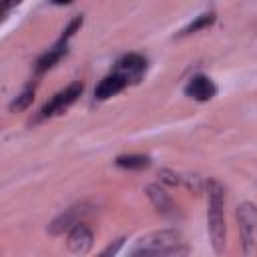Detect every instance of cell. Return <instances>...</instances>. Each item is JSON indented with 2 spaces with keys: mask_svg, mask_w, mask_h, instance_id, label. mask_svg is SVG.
<instances>
[{
  "mask_svg": "<svg viewBox=\"0 0 257 257\" xmlns=\"http://www.w3.org/2000/svg\"><path fill=\"white\" fill-rule=\"evenodd\" d=\"M209 231L217 251H221L225 243V223H223V193L221 187L217 185H213V191L209 193Z\"/></svg>",
  "mask_w": 257,
  "mask_h": 257,
  "instance_id": "obj_1",
  "label": "cell"
},
{
  "mask_svg": "<svg viewBox=\"0 0 257 257\" xmlns=\"http://www.w3.org/2000/svg\"><path fill=\"white\" fill-rule=\"evenodd\" d=\"M80 92H82V84H70L66 90H62V92H58L50 102H46V106L42 108V114L44 116H52V114H58V112H62L68 104H72L78 96H80Z\"/></svg>",
  "mask_w": 257,
  "mask_h": 257,
  "instance_id": "obj_2",
  "label": "cell"
},
{
  "mask_svg": "<svg viewBox=\"0 0 257 257\" xmlns=\"http://www.w3.org/2000/svg\"><path fill=\"white\" fill-rule=\"evenodd\" d=\"M185 92L189 96H193L195 100H209L215 94V84L207 76H195V78L189 80Z\"/></svg>",
  "mask_w": 257,
  "mask_h": 257,
  "instance_id": "obj_3",
  "label": "cell"
},
{
  "mask_svg": "<svg viewBox=\"0 0 257 257\" xmlns=\"http://www.w3.org/2000/svg\"><path fill=\"white\" fill-rule=\"evenodd\" d=\"M143 70H145V60L137 54H128L118 62V72L116 74H120L128 82V80H137Z\"/></svg>",
  "mask_w": 257,
  "mask_h": 257,
  "instance_id": "obj_4",
  "label": "cell"
},
{
  "mask_svg": "<svg viewBox=\"0 0 257 257\" xmlns=\"http://www.w3.org/2000/svg\"><path fill=\"white\" fill-rule=\"evenodd\" d=\"M124 86H126V80H124L120 74H110V76H106V78L100 80V84L96 86L94 94H96V98L104 100V98H108V96L120 92Z\"/></svg>",
  "mask_w": 257,
  "mask_h": 257,
  "instance_id": "obj_5",
  "label": "cell"
},
{
  "mask_svg": "<svg viewBox=\"0 0 257 257\" xmlns=\"http://www.w3.org/2000/svg\"><path fill=\"white\" fill-rule=\"evenodd\" d=\"M116 165L118 167H124V169H143L149 165V159L147 157H118L116 159Z\"/></svg>",
  "mask_w": 257,
  "mask_h": 257,
  "instance_id": "obj_6",
  "label": "cell"
},
{
  "mask_svg": "<svg viewBox=\"0 0 257 257\" xmlns=\"http://www.w3.org/2000/svg\"><path fill=\"white\" fill-rule=\"evenodd\" d=\"M60 56V50H52V52H48V54H44L40 60H38V70L42 72V70H46L48 66H52L54 64V60Z\"/></svg>",
  "mask_w": 257,
  "mask_h": 257,
  "instance_id": "obj_7",
  "label": "cell"
},
{
  "mask_svg": "<svg viewBox=\"0 0 257 257\" xmlns=\"http://www.w3.org/2000/svg\"><path fill=\"white\" fill-rule=\"evenodd\" d=\"M211 20H213V16H203V18H199L195 24H191V26L187 28V32H193V30H197L199 26H205V24H209Z\"/></svg>",
  "mask_w": 257,
  "mask_h": 257,
  "instance_id": "obj_8",
  "label": "cell"
},
{
  "mask_svg": "<svg viewBox=\"0 0 257 257\" xmlns=\"http://www.w3.org/2000/svg\"><path fill=\"white\" fill-rule=\"evenodd\" d=\"M30 98H32V92H24V94H22V98H20L18 102H14V104H12V108H24V106L30 102Z\"/></svg>",
  "mask_w": 257,
  "mask_h": 257,
  "instance_id": "obj_9",
  "label": "cell"
},
{
  "mask_svg": "<svg viewBox=\"0 0 257 257\" xmlns=\"http://www.w3.org/2000/svg\"><path fill=\"white\" fill-rule=\"evenodd\" d=\"M52 2H54V4H70L72 0H52Z\"/></svg>",
  "mask_w": 257,
  "mask_h": 257,
  "instance_id": "obj_10",
  "label": "cell"
},
{
  "mask_svg": "<svg viewBox=\"0 0 257 257\" xmlns=\"http://www.w3.org/2000/svg\"><path fill=\"white\" fill-rule=\"evenodd\" d=\"M4 2H6V4H18L20 0H4Z\"/></svg>",
  "mask_w": 257,
  "mask_h": 257,
  "instance_id": "obj_11",
  "label": "cell"
}]
</instances>
